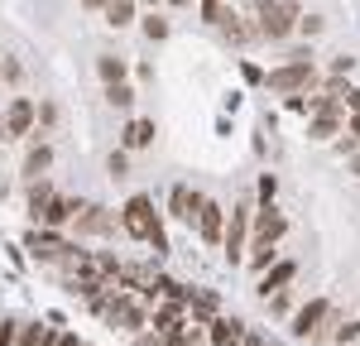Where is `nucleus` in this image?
<instances>
[{"instance_id":"1","label":"nucleus","mask_w":360,"mask_h":346,"mask_svg":"<svg viewBox=\"0 0 360 346\" xmlns=\"http://www.w3.org/2000/svg\"><path fill=\"white\" fill-rule=\"evenodd\" d=\"M120 226L130 231L135 241H149V245H154V255H164V250H168V236H164V226H159V217H154V202H149V198H130V202H125V212H120Z\"/></svg>"},{"instance_id":"2","label":"nucleus","mask_w":360,"mask_h":346,"mask_svg":"<svg viewBox=\"0 0 360 346\" xmlns=\"http://www.w3.org/2000/svg\"><path fill=\"white\" fill-rule=\"evenodd\" d=\"M298 29V5L293 0H269L259 5V34L264 39H288Z\"/></svg>"},{"instance_id":"3","label":"nucleus","mask_w":360,"mask_h":346,"mask_svg":"<svg viewBox=\"0 0 360 346\" xmlns=\"http://www.w3.org/2000/svg\"><path fill=\"white\" fill-rule=\"evenodd\" d=\"M264 82H269V91H307V86H312V58L283 63V68H274Z\"/></svg>"},{"instance_id":"4","label":"nucleus","mask_w":360,"mask_h":346,"mask_svg":"<svg viewBox=\"0 0 360 346\" xmlns=\"http://www.w3.org/2000/svg\"><path fill=\"white\" fill-rule=\"evenodd\" d=\"M250 217H255L250 207H236V212H231V222H226V231H221V241H226V260H231V264H240V260H245Z\"/></svg>"},{"instance_id":"5","label":"nucleus","mask_w":360,"mask_h":346,"mask_svg":"<svg viewBox=\"0 0 360 346\" xmlns=\"http://www.w3.org/2000/svg\"><path fill=\"white\" fill-rule=\"evenodd\" d=\"M34 115H39V106H34L29 96H15V101L5 106V135H10V140L29 135V130H34Z\"/></svg>"},{"instance_id":"6","label":"nucleus","mask_w":360,"mask_h":346,"mask_svg":"<svg viewBox=\"0 0 360 346\" xmlns=\"http://www.w3.org/2000/svg\"><path fill=\"white\" fill-rule=\"evenodd\" d=\"M197 231H202V241H207V245H217V241H221L226 212L217 207V202H202V207H197Z\"/></svg>"},{"instance_id":"7","label":"nucleus","mask_w":360,"mask_h":346,"mask_svg":"<svg viewBox=\"0 0 360 346\" xmlns=\"http://www.w3.org/2000/svg\"><path fill=\"white\" fill-rule=\"evenodd\" d=\"M72 217H77V231L82 236H111L115 231V217H106L101 207H77Z\"/></svg>"},{"instance_id":"8","label":"nucleus","mask_w":360,"mask_h":346,"mask_svg":"<svg viewBox=\"0 0 360 346\" xmlns=\"http://www.w3.org/2000/svg\"><path fill=\"white\" fill-rule=\"evenodd\" d=\"M168 207H173V217H178V222H193L197 207H202V198H197L188 183H178V188H173V198H168Z\"/></svg>"},{"instance_id":"9","label":"nucleus","mask_w":360,"mask_h":346,"mask_svg":"<svg viewBox=\"0 0 360 346\" xmlns=\"http://www.w3.org/2000/svg\"><path fill=\"white\" fill-rule=\"evenodd\" d=\"M278 236H283V217L264 202V207H259V217H255V241H269V245H274Z\"/></svg>"},{"instance_id":"10","label":"nucleus","mask_w":360,"mask_h":346,"mask_svg":"<svg viewBox=\"0 0 360 346\" xmlns=\"http://www.w3.org/2000/svg\"><path fill=\"white\" fill-rule=\"evenodd\" d=\"M327 317V298H317V303H307L303 313L293 317V337H317V322Z\"/></svg>"},{"instance_id":"11","label":"nucleus","mask_w":360,"mask_h":346,"mask_svg":"<svg viewBox=\"0 0 360 346\" xmlns=\"http://www.w3.org/2000/svg\"><path fill=\"white\" fill-rule=\"evenodd\" d=\"M245 337V322H236V317H212V342L217 346H240Z\"/></svg>"},{"instance_id":"12","label":"nucleus","mask_w":360,"mask_h":346,"mask_svg":"<svg viewBox=\"0 0 360 346\" xmlns=\"http://www.w3.org/2000/svg\"><path fill=\"white\" fill-rule=\"evenodd\" d=\"M29 250H34L39 260H58V255H68L72 245H68V241H58V236H39V231H34V236H29Z\"/></svg>"},{"instance_id":"13","label":"nucleus","mask_w":360,"mask_h":346,"mask_svg":"<svg viewBox=\"0 0 360 346\" xmlns=\"http://www.w3.org/2000/svg\"><path fill=\"white\" fill-rule=\"evenodd\" d=\"M72 212H77V202H68V198H49V207H44V212H39L34 222H44V226H63V222H68Z\"/></svg>"},{"instance_id":"14","label":"nucleus","mask_w":360,"mask_h":346,"mask_svg":"<svg viewBox=\"0 0 360 346\" xmlns=\"http://www.w3.org/2000/svg\"><path fill=\"white\" fill-rule=\"evenodd\" d=\"M154 144V120H130L125 125V149H144Z\"/></svg>"},{"instance_id":"15","label":"nucleus","mask_w":360,"mask_h":346,"mask_svg":"<svg viewBox=\"0 0 360 346\" xmlns=\"http://www.w3.org/2000/svg\"><path fill=\"white\" fill-rule=\"evenodd\" d=\"M217 29H221V39H226V44H245V39H250V29L240 25V15H231V10H221Z\"/></svg>"},{"instance_id":"16","label":"nucleus","mask_w":360,"mask_h":346,"mask_svg":"<svg viewBox=\"0 0 360 346\" xmlns=\"http://www.w3.org/2000/svg\"><path fill=\"white\" fill-rule=\"evenodd\" d=\"M173 327H183V303H168V308L154 313V332H159V337H168Z\"/></svg>"},{"instance_id":"17","label":"nucleus","mask_w":360,"mask_h":346,"mask_svg":"<svg viewBox=\"0 0 360 346\" xmlns=\"http://www.w3.org/2000/svg\"><path fill=\"white\" fill-rule=\"evenodd\" d=\"M288 279H293V264H278L274 274H264V279H259V293L269 298V293H278V288L288 284Z\"/></svg>"},{"instance_id":"18","label":"nucleus","mask_w":360,"mask_h":346,"mask_svg":"<svg viewBox=\"0 0 360 346\" xmlns=\"http://www.w3.org/2000/svg\"><path fill=\"white\" fill-rule=\"evenodd\" d=\"M130 20H135V5H130V0H115V5H106V25L125 29Z\"/></svg>"},{"instance_id":"19","label":"nucleus","mask_w":360,"mask_h":346,"mask_svg":"<svg viewBox=\"0 0 360 346\" xmlns=\"http://www.w3.org/2000/svg\"><path fill=\"white\" fill-rule=\"evenodd\" d=\"M49 337H53V332L34 322V327H20V337H15V346H49Z\"/></svg>"},{"instance_id":"20","label":"nucleus","mask_w":360,"mask_h":346,"mask_svg":"<svg viewBox=\"0 0 360 346\" xmlns=\"http://www.w3.org/2000/svg\"><path fill=\"white\" fill-rule=\"evenodd\" d=\"M96 72L106 77V86L120 82V77H125V58H101V63H96Z\"/></svg>"},{"instance_id":"21","label":"nucleus","mask_w":360,"mask_h":346,"mask_svg":"<svg viewBox=\"0 0 360 346\" xmlns=\"http://www.w3.org/2000/svg\"><path fill=\"white\" fill-rule=\"evenodd\" d=\"M49 164H53V154H49V149L39 144V149H34V154H29V159H25V173H29V178H39V173L49 169Z\"/></svg>"},{"instance_id":"22","label":"nucleus","mask_w":360,"mask_h":346,"mask_svg":"<svg viewBox=\"0 0 360 346\" xmlns=\"http://www.w3.org/2000/svg\"><path fill=\"white\" fill-rule=\"evenodd\" d=\"M106 101H111V106H120V111H125V106H130V101H135V91H130V86H125V82H111V86H106Z\"/></svg>"},{"instance_id":"23","label":"nucleus","mask_w":360,"mask_h":346,"mask_svg":"<svg viewBox=\"0 0 360 346\" xmlns=\"http://www.w3.org/2000/svg\"><path fill=\"white\" fill-rule=\"evenodd\" d=\"M49 198H53V188H49V183H34V193H29V212L39 217V212L49 207Z\"/></svg>"},{"instance_id":"24","label":"nucleus","mask_w":360,"mask_h":346,"mask_svg":"<svg viewBox=\"0 0 360 346\" xmlns=\"http://www.w3.org/2000/svg\"><path fill=\"white\" fill-rule=\"evenodd\" d=\"M144 34H149V39H168V20L149 15V20H144Z\"/></svg>"},{"instance_id":"25","label":"nucleus","mask_w":360,"mask_h":346,"mask_svg":"<svg viewBox=\"0 0 360 346\" xmlns=\"http://www.w3.org/2000/svg\"><path fill=\"white\" fill-rule=\"evenodd\" d=\"M15 337H20V322L0 317V346H15Z\"/></svg>"},{"instance_id":"26","label":"nucleus","mask_w":360,"mask_h":346,"mask_svg":"<svg viewBox=\"0 0 360 346\" xmlns=\"http://www.w3.org/2000/svg\"><path fill=\"white\" fill-rule=\"evenodd\" d=\"M360 337V322H346V327H336V342L346 346V342H356Z\"/></svg>"},{"instance_id":"27","label":"nucleus","mask_w":360,"mask_h":346,"mask_svg":"<svg viewBox=\"0 0 360 346\" xmlns=\"http://www.w3.org/2000/svg\"><path fill=\"white\" fill-rule=\"evenodd\" d=\"M49 346H82V342H77V332H53Z\"/></svg>"},{"instance_id":"28","label":"nucleus","mask_w":360,"mask_h":346,"mask_svg":"<svg viewBox=\"0 0 360 346\" xmlns=\"http://www.w3.org/2000/svg\"><path fill=\"white\" fill-rule=\"evenodd\" d=\"M351 68H356V58H336V63H332V72H336V77H346Z\"/></svg>"},{"instance_id":"29","label":"nucleus","mask_w":360,"mask_h":346,"mask_svg":"<svg viewBox=\"0 0 360 346\" xmlns=\"http://www.w3.org/2000/svg\"><path fill=\"white\" fill-rule=\"evenodd\" d=\"M298 29H303V34H317V29H322V20H317V15H307V20H298Z\"/></svg>"},{"instance_id":"30","label":"nucleus","mask_w":360,"mask_h":346,"mask_svg":"<svg viewBox=\"0 0 360 346\" xmlns=\"http://www.w3.org/2000/svg\"><path fill=\"white\" fill-rule=\"evenodd\" d=\"M135 346H164V337H159V332H144V337H139Z\"/></svg>"},{"instance_id":"31","label":"nucleus","mask_w":360,"mask_h":346,"mask_svg":"<svg viewBox=\"0 0 360 346\" xmlns=\"http://www.w3.org/2000/svg\"><path fill=\"white\" fill-rule=\"evenodd\" d=\"M106 5H115V0H86V10H106Z\"/></svg>"},{"instance_id":"32","label":"nucleus","mask_w":360,"mask_h":346,"mask_svg":"<svg viewBox=\"0 0 360 346\" xmlns=\"http://www.w3.org/2000/svg\"><path fill=\"white\" fill-rule=\"evenodd\" d=\"M351 135H356V140H360V111L351 115Z\"/></svg>"},{"instance_id":"33","label":"nucleus","mask_w":360,"mask_h":346,"mask_svg":"<svg viewBox=\"0 0 360 346\" xmlns=\"http://www.w3.org/2000/svg\"><path fill=\"white\" fill-rule=\"evenodd\" d=\"M346 96H351V111H360V91H346Z\"/></svg>"},{"instance_id":"34","label":"nucleus","mask_w":360,"mask_h":346,"mask_svg":"<svg viewBox=\"0 0 360 346\" xmlns=\"http://www.w3.org/2000/svg\"><path fill=\"white\" fill-rule=\"evenodd\" d=\"M168 5H188V0H168Z\"/></svg>"},{"instance_id":"35","label":"nucleus","mask_w":360,"mask_h":346,"mask_svg":"<svg viewBox=\"0 0 360 346\" xmlns=\"http://www.w3.org/2000/svg\"><path fill=\"white\" fill-rule=\"evenodd\" d=\"M0 130H5V115H0Z\"/></svg>"},{"instance_id":"36","label":"nucleus","mask_w":360,"mask_h":346,"mask_svg":"<svg viewBox=\"0 0 360 346\" xmlns=\"http://www.w3.org/2000/svg\"><path fill=\"white\" fill-rule=\"evenodd\" d=\"M356 173H360V159H356Z\"/></svg>"}]
</instances>
